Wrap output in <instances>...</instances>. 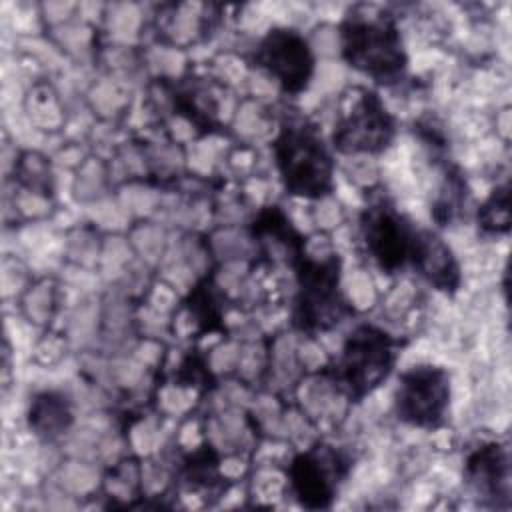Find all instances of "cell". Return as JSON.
Listing matches in <instances>:
<instances>
[{
    "label": "cell",
    "instance_id": "6da1fadb",
    "mask_svg": "<svg viewBox=\"0 0 512 512\" xmlns=\"http://www.w3.org/2000/svg\"><path fill=\"white\" fill-rule=\"evenodd\" d=\"M278 172L288 192L318 198L332 186V158L308 124H288L274 144Z\"/></svg>",
    "mask_w": 512,
    "mask_h": 512
},
{
    "label": "cell",
    "instance_id": "7a4b0ae2",
    "mask_svg": "<svg viewBox=\"0 0 512 512\" xmlns=\"http://www.w3.org/2000/svg\"><path fill=\"white\" fill-rule=\"evenodd\" d=\"M342 52L348 64L376 80H394L406 66L400 34L390 16H354L342 26Z\"/></svg>",
    "mask_w": 512,
    "mask_h": 512
},
{
    "label": "cell",
    "instance_id": "3957f363",
    "mask_svg": "<svg viewBox=\"0 0 512 512\" xmlns=\"http://www.w3.org/2000/svg\"><path fill=\"white\" fill-rule=\"evenodd\" d=\"M394 364V344L390 336L374 326L356 328L346 340L334 366V380L352 398H360L376 388Z\"/></svg>",
    "mask_w": 512,
    "mask_h": 512
},
{
    "label": "cell",
    "instance_id": "277c9868",
    "mask_svg": "<svg viewBox=\"0 0 512 512\" xmlns=\"http://www.w3.org/2000/svg\"><path fill=\"white\" fill-rule=\"evenodd\" d=\"M298 270V300L296 320L306 330H326L336 324L346 302L338 290V260H310L302 256L296 262Z\"/></svg>",
    "mask_w": 512,
    "mask_h": 512
},
{
    "label": "cell",
    "instance_id": "5b68a950",
    "mask_svg": "<svg viewBox=\"0 0 512 512\" xmlns=\"http://www.w3.org/2000/svg\"><path fill=\"white\" fill-rule=\"evenodd\" d=\"M394 134V122L380 98L368 90H356L352 102L340 112L334 128V146L340 152H380Z\"/></svg>",
    "mask_w": 512,
    "mask_h": 512
},
{
    "label": "cell",
    "instance_id": "8992f818",
    "mask_svg": "<svg viewBox=\"0 0 512 512\" xmlns=\"http://www.w3.org/2000/svg\"><path fill=\"white\" fill-rule=\"evenodd\" d=\"M448 396V374L442 368H414L400 378L396 392L398 418L414 426H432L442 418Z\"/></svg>",
    "mask_w": 512,
    "mask_h": 512
},
{
    "label": "cell",
    "instance_id": "52a82bcc",
    "mask_svg": "<svg viewBox=\"0 0 512 512\" xmlns=\"http://www.w3.org/2000/svg\"><path fill=\"white\" fill-rule=\"evenodd\" d=\"M362 236L368 254L388 272L412 260L416 232L390 206H372L362 216Z\"/></svg>",
    "mask_w": 512,
    "mask_h": 512
},
{
    "label": "cell",
    "instance_id": "ba28073f",
    "mask_svg": "<svg viewBox=\"0 0 512 512\" xmlns=\"http://www.w3.org/2000/svg\"><path fill=\"white\" fill-rule=\"evenodd\" d=\"M256 60L288 92H300L308 84L314 68L308 42L298 32L286 28L272 30L260 42Z\"/></svg>",
    "mask_w": 512,
    "mask_h": 512
},
{
    "label": "cell",
    "instance_id": "9c48e42d",
    "mask_svg": "<svg viewBox=\"0 0 512 512\" xmlns=\"http://www.w3.org/2000/svg\"><path fill=\"white\" fill-rule=\"evenodd\" d=\"M342 476L344 460L328 446H316L296 456L290 468L294 494L306 508H328Z\"/></svg>",
    "mask_w": 512,
    "mask_h": 512
},
{
    "label": "cell",
    "instance_id": "30bf717a",
    "mask_svg": "<svg viewBox=\"0 0 512 512\" xmlns=\"http://www.w3.org/2000/svg\"><path fill=\"white\" fill-rule=\"evenodd\" d=\"M466 474L478 492L492 498H506L508 490V456L500 444H484L470 454Z\"/></svg>",
    "mask_w": 512,
    "mask_h": 512
},
{
    "label": "cell",
    "instance_id": "8fae6325",
    "mask_svg": "<svg viewBox=\"0 0 512 512\" xmlns=\"http://www.w3.org/2000/svg\"><path fill=\"white\" fill-rule=\"evenodd\" d=\"M412 262L418 270L442 290H452L458 284L456 262L446 244L430 232H418L414 240Z\"/></svg>",
    "mask_w": 512,
    "mask_h": 512
},
{
    "label": "cell",
    "instance_id": "7c38bea8",
    "mask_svg": "<svg viewBox=\"0 0 512 512\" xmlns=\"http://www.w3.org/2000/svg\"><path fill=\"white\" fill-rule=\"evenodd\" d=\"M30 426L36 430V434L54 438L62 434L70 422H72V412L64 396L54 394V392H44L34 398L30 404Z\"/></svg>",
    "mask_w": 512,
    "mask_h": 512
},
{
    "label": "cell",
    "instance_id": "4fadbf2b",
    "mask_svg": "<svg viewBox=\"0 0 512 512\" xmlns=\"http://www.w3.org/2000/svg\"><path fill=\"white\" fill-rule=\"evenodd\" d=\"M480 224L490 232H506L510 226V192L508 186L498 188L480 212Z\"/></svg>",
    "mask_w": 512,
    "mask_h": 512
}]
</instances>
